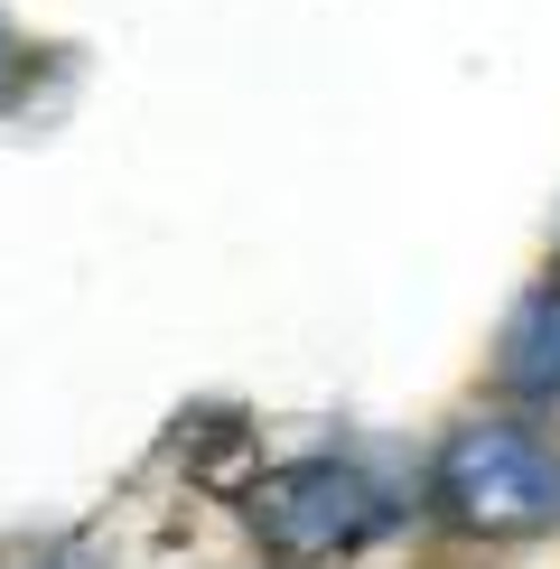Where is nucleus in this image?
Segmentation results:
<instances>
[{
    "instance_id": "nucleus-1",
    "label": "nucleus",
    "mask_w": 560,
    "mask_h": 569,
    "mask_svg": "<svg viewBox=\"0 0 560 569\" xmlns=\"http://www.w3.org/2000/svg\"><path fill=\"white\" fill-rule=\"evenodd\" d=\"M430 495H439V513H449L458 532L523 541V532L560 523V458L532 430H513V420H467V430H449V448H439Z\"/></svg>"
},
{
    "instance_id": "nucleus-2",
    "label": "nucleus",
    "mask_w": 560,
    "mask_h": 569,
    "mask_svg": "<svg viewBox=\"0 0 560 569\" xmlns=\"http://www.w3.org/2000/svg\"><path fill=\"white\" fill-rule=\"evenodd\" d=\"M252 532L280 560H337V551H356V541L383 532V495L346 458H290V467H271L252 486Z\"/></svg>"
},
{
    "instance_id": "nucleus-3",
    "label": "nucleus",
    "mask_w": 560,
    "mask_h": 569,
    "mask_svg": "<svg viewBox=\"0 0 560 569\" xmlns=\"http://www.w3.org/2000/svg\"><path fill=\"white\" fill-rule=\"evenodd\" d=\"M496 373H504V392H523V401H560V290H532L504 318Z\"/></svg>"
},
{
    "instance_id": "nucleus-4",
    "label": "nucleus",
    "mask_w": 560,
    "mask_h": 569,
    "mask_svg": "<svg viewBox=\"0 0 560 569\" xmlns=\"http://www.w3.org/2000/svg\"><path fill=\"white\" fill-rule=\"evenodd\" d=\"M10 57H19V47H10V29H0V76H10Z\"/></svg>"
},
{
    "instance_id": "nucleus-5",
    "label": "nucleus",
    "mask_w": 560,
    "mask_h": 569,
    "mask_svg": "<svg viewBox=\"0 0 560 569\" xmlns=\"http://www.w3.org/2000/svg\"><path fill=\"white\" fill-rule=\"evenodd\" d=\"M47 569H76V560H47Z\"/></svg>"
}]
</instances>
